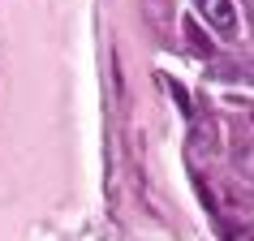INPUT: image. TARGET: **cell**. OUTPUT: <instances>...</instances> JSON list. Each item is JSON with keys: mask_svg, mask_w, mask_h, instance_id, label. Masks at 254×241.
Instances as JSON below:
<instances>
[{"mask_svg": "<svg viewBox=\"0 0 254 241\" xmlns=\"http://www.w3.org/2000/svg\"><path fill=\"white\" fill-rule=\"evenodd\" d=\"M198 4V17L207 26H215L220 35H233L237 30V4L233 0H194Z\"/></svg>", "mask_w": 254, "mask_h": 241, "instance_id": "6da1fadb", "label": "cell"}]
</instances>
